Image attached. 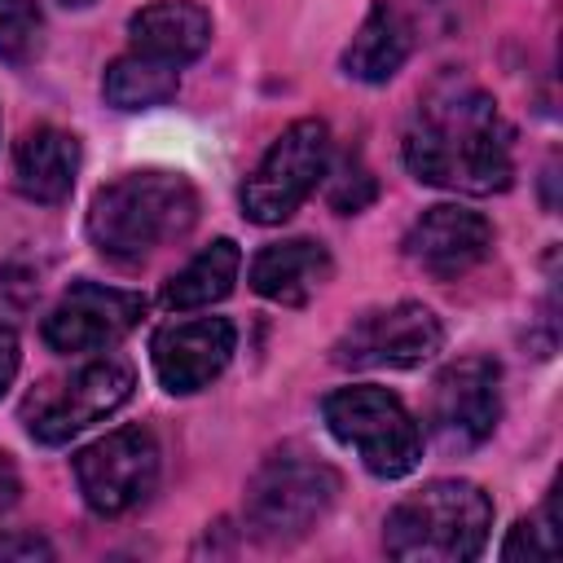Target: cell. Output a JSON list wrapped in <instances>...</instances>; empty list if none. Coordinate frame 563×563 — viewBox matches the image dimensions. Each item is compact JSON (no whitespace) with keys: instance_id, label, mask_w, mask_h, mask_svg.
I'll return each instance as SVG.
<instances>
[{"instance_id":"obj_1","label":"cell","mask_w":563,"mask_h":563,"mask_svg":"<svg viewBox=\"0 0 563 563\" xmlns=\"http://www.w3.org/2000/svg\"><path fill=\"white\" fill-rule=\"evenodd\" d=\"M515 132L471 75L444 70L431 79L405 123L400 158L413 180L453 194H501L515 180Z\"/></svg>"},{"instance_id":"obj_2","label":"cell","mask_w":563,"mask_h":563,"mask_svg":"<svg viewBox=\"0 0 563 563\" xmlns=\"http://www.w3.org/2000/svg\"><path fill=\"white\" fill-rule=\"evenodd\" d=\"M198 224V189L167 167L123 172L88 202V238L106 260L141 264Z\"/></svg>"},{"instance_id":"obj_3","label":"cell","mask_w":563,"mask_h":563,"mask_svg":"<svg viewBox=\"0 0 563 563\" xmlns=\"http://www.w3.org/2000/svg\"><path fill=\"white\" fill-rule=\"evenodd\" d=\"M488 537L493 497L471 479H431L383 519V550L400 563H471Z\"/></svg>"},{"instance_id":"obj_4","label":"cell","mask_w":563,"mask_h":563,"mask_svg":"<svg viewBox=\"0 0 563 563\" xmlns=\"http://www.w3.org/2000/svg\"><path fill=\"white\" fill-rule=\"evenodd\" d=\"M334 497H339V471L317 453L286 444L268 453L246 479L242 523L260 545H295L330 515Z\"/></svg>"},{"instance_id":"obj_5","label":"cell","mask_w":563,"mask_h":563,"mask_svg":"<svg viewBox=\"0 0 563 563\" xmlns=\"http://www.w3.org/2000/svg\"><path fill=\"white\" fill-rule=\"evenodd\" d=\"M321 422L378 479H405L422 462V427L405 409V400L387 387L374 383L334 387L321 400Z\"/></svg>"},{"instance_id":"obj_6","label":"cell","mask_w":563,"mask_h":563,"mask_svg":"<svg viewBox=\"0 0 563 563\" xmlns=\"http://www.w3.org/2000/svg\"><path fill=\"white\" fill-rule=\"evenodd\" d=\"M136 391V369L123 356H97L75 374L40 383L22 400V422L40 444H70L79 431L119 413Z\"/></svg>"},{"instance_id":"obj_7","label":"cell","mask_w":563,"mask_h":563,"mask_svg":"<svg viewBox=\"0 0 563 563\" xmlns=\"http://www.w3.org/2000/svg\"><path fill=\"white\" fill-rule=\"evenodd\" d=\"M330 167V128L325 119H295L255 163V172L242 180L238 202L251 224H282L290 220L312 189L325 180Z\"/></svg>"},{"instance_id":"obj_8","label":"cell","mask_w":563,"mask_h":563,"mask_svg":"<svg viewBox=\"0 0 563 563\" xmlns=\"http://www.w3.org/2000/svg\"><path fill=\"white\" fill-rule=\"evenodd\" d=\"M75 484L92 515L119 519L136 510L158 484V440L150 427H119L75 453Z\"/></svg>"},{"instance_id":"obj_9","label":"cell","mask_w":563,"mask_h":563,"mask_svg":"<svg viewBox=\"0 0 563 563\" xmlns=\"http://www.w3.org/2000/svg\"><path fill=\"white\" fill-rule=\"evenodd\" d=\"M444 347L440 317L418 299L361 312L330 347L339 369H418Z\"/></svg>"},{"instance_id":"obj_10","label":"cell","mask_w":563,"mask_h":563,"mask_svg":"<svg viewBox=\"0 0 563 563\" xmlns=\"http://www.w3.org/2000/svg\"><path fill=\"white\" fill-rule=\"evenodd\" d=\"M501 422V365L493 356H457L431 378L427 431L444 453L479 449Z\"/></svg>"},{"instance_id":"obj_11","label":"cell","mask_w":563,"mask_h":563,"mask_svg":"<svg viewBox=\"0 0 563 563\" xmlns=\"http://www.w3.org/2000/svg\"><path fill=\"white\" fill-rule=\"evenodd\" d=\"M145 317V295L101 286V282H75L44 317V343L62 356L75 352H106L119 339H128Z\"/></svg>"},{"instance_id":"obj_12","label":"cell","mask_w":563,"mask_h":563,"mask_svg":"<svg viewBox=\"0 0 563 563\" xmlns=\"http://www.w3.org/2000/svg\"><path fill=\"white\" fill-rule=\"evenodd\" d=\"M238 352V325L229 317H189L167 321L150 339V361L158 383L172 396H194L211 387Z\"/></svg>"},{"instance_id":"obj_13","label":"cell","mask_w":563,"mask_h":563,"mask_svg":"<svg viewBox=\"0 0 563 563\" xmlns=\"http://www.w3.org/2000/svg\"><path fill=\"white\" fill-rule=\"evenodd\" d=\"M400 246H405L409 264H418L427 277L453 282V277L471 273L493 251V224H488V216H479L471 207L435 202L409 224Z\"/></svg>"},{"instance_id":"obj_14","label":"cell","mask_w":563,"mask_h":563,"mask_svg":"<svg viewBox=\"0 0 563 563\" xmlns=\"http://www.w3.org/2000/svg\"><path fill=\"white\" fill-rule=\"evenodd\" d=\"M330 277H334V260L317 238L268 242V246H260V255L246 268L251 290L282 308H303Z\"/></svg>"},{"instance_id":"obj_15","label":"cell","mask_w":563,"mask_h":563,"mask_svg":"<svg viewBox=\"0 0 563 563\" xmlns=\"http://www.w3.org/2000/svg\"><path fill=\"white\" fill-rule=\"evenodd\" d=\"M211 31H216L211 13L202 4H194V0H154V4H145V9H136L128 18L132 53L167 62L176 70L207 53Z\"/></svg>"},{"instance_id":"obj_16","label":"cell","mask_w":563,"mask_h":563,"mask_svg":"<svg viewBox=\"0 0 563 563\" xmlns=\"http://www.w3.org/2000/svg\"><path fill=\"white\" fill-rule=\"evenodd\" d=\"M79 176V136L53 123L31 128L13 150V185L31 202H62L70 198Z\"/></svg>"},{"instance_id":"obj_17","label":"cell","mask_w":563,"mask_h":563,"mask_svg":"<svg viewBox=\"0 0 563 563\" xmlns=\"http://www.w3.org/2000/svg\"><path fill=\"white\" fill-rule=\"evenodd\" d=\"M413 53V26L409 18L391 4V0H374L369 13L361 18L356 35L347 40L339 66L347 79H361V84H387Z\"/></svg>"},{"instance_id":"obj_18","label":"cell","mask_w":563,"mask_h":563,"mask_svg":"<svg viewBox=\"0 0 563 563\" xmlns=\"http://www.w3.org/2000/svg\"><path fill=\"white\" fill-rule=\"evenodd\" d=\"M242 273V251L233 238H216L211 246H202L167 286H163V308L172 312H194V308H211L220 299L233 295Z\"/></svg>"},{"instance_id":"obj_19","label":"cell","mask_w":563,"mask_h":563,"mask_svg":"<svg viewBox=\"0 0 563 563\" xmlns=\"http://www.w3.org/2000/svg\"><path fill=\"white\" fill-rule=\"evenodd\" d=\"M180 88V70L141 53H123L106 66L101 75V97L114 110H154L163 101H172Z\"/></svg>"},{"instance_id":"obj_20","label":"cell","mask_w":563,"mask_h":563,"mask_svg":"<svg viewBox=\"0 0 563 563\" xmlns=\"http://www.w3.org/2000/svg\"><path fill=\"white\" fill-rule=\"evenodd\" d=\"M44 13L35 0H0V62L26 66L40 53Z\"/></svg>"},{"instance_id":"obj_21","label":"cell","mask_w":563,"mask_h":563,"mask_svg":"<svg viewBox=\"0 0 563 563\" xmlns=\"http://www.w3.org/2000/svg\"><path fill=\"white\" fill-rule=\"evenodd\" d=\"M559 497L550 493V501L537 510V515H528V519H519L515 528H510V537L501 541V559H559V550H563V537H559Z\"/></svg>"},{"instance_id":"obj_22","label":"cell","mask_w":563,"mask_h":563,"mask_svg":"<svg viewBox=\"0 0 563 563\" xmlns=\"http://www.w3.org/2000/svg\"><path fill=\"white\" fill-rule=\"evenodd\" d=\"M325 198H330V207L339 211V216H356V211H365L374 198H378V180L365 172V163L356 158V154H347L334 172L325 167Z\"/></svg>"},{"instance_id":"obj_23","label":"cell","mask_w":563,"mask_h":563,"mask_svg":"<svg viewBox=\"0 0 563 563\" xmlns=\"http://www.w3.org/2000/svg\"><path fill=\"white\" fill-rule=\"evenodd\" d=\"M0 559L4 563H35V559H53V545L40 532H0Z\"/></svg>"},{"instance_id":"obj_24","label":"cell","mask_w":563,"mask_h":563,"mask_svg":"<svg viewBox=\"0 0 563 563\" xmlns=\"http://www.w3.org/2000/svg\"><path fill=\"white\" fill-rule=\"evenodd\" d=\"M18 365H22V347H18V334L9 325H0V396L13 387L18 378Z\"/></svg>"},{"instance_id":"obj_25","label":"cell","mask_w":563,"mask_h":563,"mask_svg":"<svg viewBox=\"0 0 563 563\" xmlns=\"http://www.w3.org/2000/svg\"><path fill=\"white\" fill-rule=\"evenodd\" d=\"M18 497H22L18 462H13V453H4V449H0V515H9V510L18 506Z\"/></svg>"},{"instance_id":"obj_26","label":"cell","mask_w":563,"mask_h":563,"mask_svg":"<svg viewBox=\"0 0 563 563\" xmlns=\"http://www.w3.org/2000/svg\"><path fill=\"white\" fill-rule=\"evenodd\" d=\"M62 9H84V4H92V0H57Z\"/></svg>"}]
</instances>
